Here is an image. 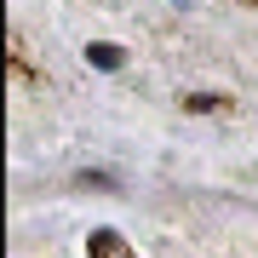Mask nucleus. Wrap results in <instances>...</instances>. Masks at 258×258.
Wrapping results in <instances>:
<instances>
[{"label":"nucleus","instance_id":"f257e3e1","mask_svg":"<svg viewBox=\"0 0 258 258\" xmlns=\"http://www.w3.org/2000/svg\"><path fill=\"white\" fill-rule=\"evenodd\" d=\"M86 258H132V247H126L115 230H92V241H86Z\"/></svg>","mask_w":258,"mask_h":258},{"label":"nucleus","instance_id":"f03ea898","mask_svg":"<svg viewBox=\"0 0 258 258\" xmlns=\"http://www.w3.org/2000/svg\"><path fill=\"white\" fill-rule=\"evenodd\" d=\"M86 63H92V69H120V63H126V52L109 46V40H92V46H86Z\"/></svg>","mask_w":258,"mask_h":258}]
</instances>
